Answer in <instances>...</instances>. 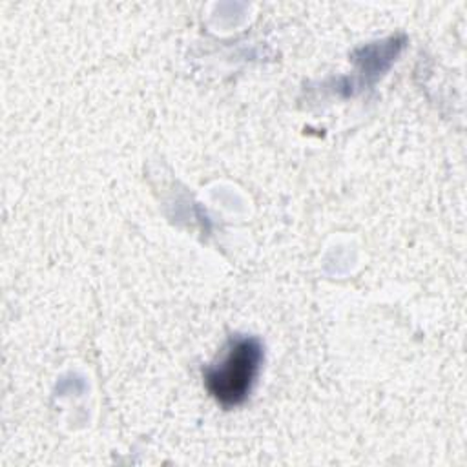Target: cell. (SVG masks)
<instances>
[{
    "label": "cell",
    "mask_w": 467,
    "mask_h": 467,
    "mask_svg": "<svg viewBox=\"0 0 467 467\" xmlns=\"http://www.w3.org/2000/svg\"><path fill=\"white\" fill-rule=\"evenodd\" d=\"M263 363L259 339L248 336L232 337L221 359L204 370L208 392L223 407L241 405L252 392Z\"/></svg>",
    "instance_id": "1"
}]
</instances>
